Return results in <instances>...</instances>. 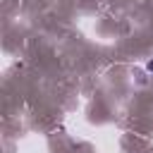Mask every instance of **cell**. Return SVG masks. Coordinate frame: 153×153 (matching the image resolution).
Returning a JSON list of instances; mask_svg holds the SVG:
<instances>
[{"label":"cell","instance_id":"6da1fadb","mask_svg":"<svg viewBox=\"0 0 153 153\" xmlns=\"http://www.w3.org/2000/svg\"><path fill=\"white\" fill-rule=\"evenodd\" d=\"M146 67H148V72H153V60H151V62H148Z\"/></svg>","mask_w":153,"mask_h":153}]
</instances>
